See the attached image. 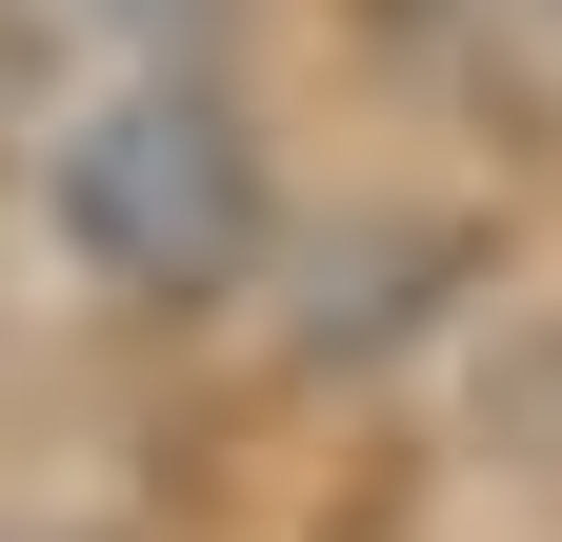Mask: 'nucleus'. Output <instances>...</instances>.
<instances>
[{"mask_svg":"<svg viewBox=\"0 0 562 542\" xmlns=\"http://www.w3.org/2000/svg\"><path fill=\"white\" fill-rule=\"evenodd\" d=\"M60 241H81V282L121 302H222L241 261H261V121L222 81H181V60H140V81H101L81 121H60Z\"/></svg>","mask_w":562,"mask_h":542,"instance_id":"1","label":"nucleus"}]
</instances>
